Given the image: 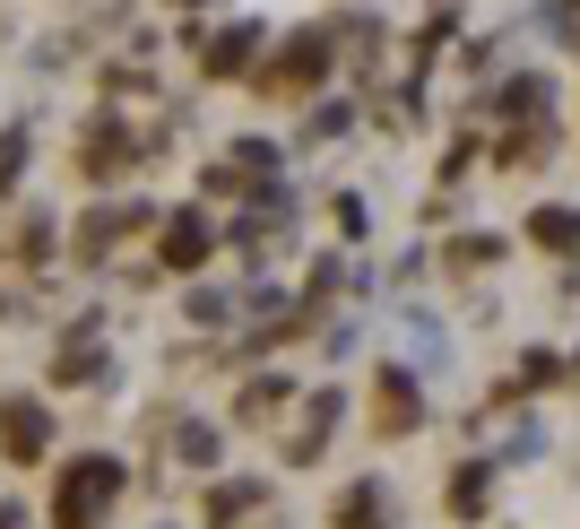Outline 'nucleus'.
I'll list each match as a JSON object with an SVG mask.
<instances>
[]
</instances>
